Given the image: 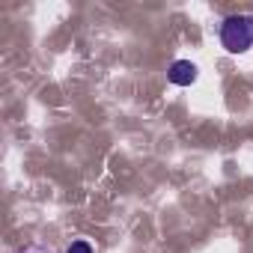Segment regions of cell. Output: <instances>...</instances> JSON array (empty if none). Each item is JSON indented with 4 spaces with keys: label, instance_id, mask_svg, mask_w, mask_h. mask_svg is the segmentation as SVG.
I'll return each instance as SVG.
<instances>
[{
    "label": "cell",
    "instance_id": "1",
    "mask_svg": "<svg viewBox=\"0 0 253 253\" xmlns=\"http://www.w3.org/2000/svg\"><path fill=\"white\" fill-rule=\"evenodd\" d=\"M217 36L226 54L250 51L253 48V15H226Z\"/></svg>",
    "mask_w": 253,
    "mask_h": 253
},
{
    "label": "cell",
    "instance_id": "2",
    "mask_svg": "<svg viewBox=\"0 0 253 253\" xmlns=\"http://www.w3.org/2000/svg\"><path fill=\"white\" fill-rule=\"evenodd\" d=\"M167 78H170V84H176V86H191V84L197 81V66H194L191 60H176V63L167 69Z\"/></svg>",
    "mask_w": 253,
    "mask_h": 253
},
{
    "label": "cell",
    "instance_id": "3",
    "mask_svg": "<svg viewBox=\"0 0 253 253\" xmlns=\"http://www.w3.org/2000/svg\"><path fill=\"white\" fill-rule=\"evenodd\" d=\"M66 253H92V244H89V241H84V238H81V241H72V244H69V250H66Z\"/></svg>",
    "mask_w": 253,
    "mask_h": 253
},
{
    "label": "cell",
    "instance_id": "4",
    "mask_svg": "<svg viewBox=\"0 0 253 253\" xmlns=\"http://www.w3.org/2000/svg\"><path fill=\"white\" fill-rule=\"evenodd\" d=\"M21 253H51L48 247H42V244H30V247H24Z\"/></svg>",
    "mask_w": 253,
    "mask_h": 253
}]
</instances>
